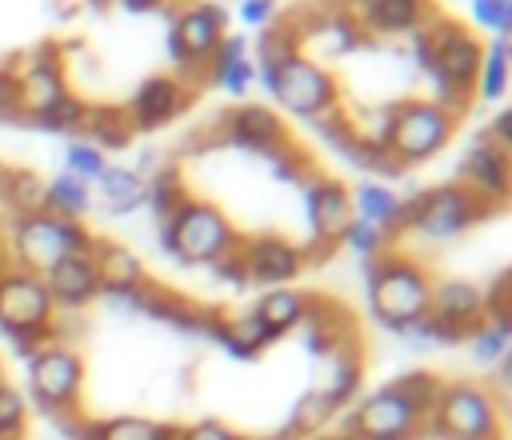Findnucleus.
Returning <instances> with one entry per match:
<instances>
[{"mask_svg":"<svg viewBox=\"0 0 512 440\" xmlns=\"http://www.w3.org/2000/svg\"><path fill=\"white\" fill-rule=\"evenodd\" d=\"M472 352H476V360H480V364L504 360V352H508V324H488V328H476Z\"/></svg>","mask_w":512,"mask_h":440,"instance_id":"nucleus-35","label":"nucleus"},{"mask_svg":"<svg viewBox=\"0 0 512 440\" xmlns=\"http://www.w3.org/2000/svg\"><path fill=\"white\" fill-rule=\"evenodd\" d=\"M492 136H496V140H492L496 148H504V144H508V112H500V116L492 120Z\"/></svg>","mask_w":512,"mask_h":440,"instance_id":"nucleus-43","label":"nucleus"},{"mask_svg":"<svg viewBox=\"0 0 512 440\" xmlns=\"http://www.w3.org/2000/svg\"><path fill=\"white\" fill-rule=\"evenodd\" d=\"M228 132L240 140V144H252V148H276L284 128L276 120L272 108H260V104H240L228 120Z\"/></svg>","mask_w":512,"mask_h":440,"instance_id":"nucleus-23","label":"nucleus"},{"mask_svg":"<svg viewBox=\"0 0 512 440\" xmlns=\"http://www.w3.org/2000/svg\"><path fill=\"white\" fill-rule=\"evenodd\" d=\"M24 428H28L24 396L8 380H0V440H24Z\"/></svg>","mask_w":512,"mask_h":440,"instance_id":"nucleus-30","label":"nucleus"},{"mask_svg":"<svg viewBox=\"0 0 512 440\" xmlns=\"http://www.w3.org/2000/svg\"><path fill=\"white\" fill-rule=\"evenodd\" d=\"M476 88L484 100H500L504 88H508V36H496L480 60V72H476Z\"/></svg>","mask_w":512,"mask_h":440,"instance_id":"nucleus-29","label":"nucleus"},{"mask_svg":"<svg viewBox=\"0 0 512 440\" xmlns=\"http://www.w3.org/2000/svg\"><path fill=\"white\" fill-rule=\"evenodd\" d=\"M144 196L156 204V212H160V216H168V212H172V208L184 200L180 180H176V172H172V168H164V172H160L152 184H144Z\"/></svg>","mask_w":512,"mask_h":440,"instance_id":"nucleus-34","label":"nucleus"},{"mask_svg":"<svg viewBox=\"0 0 512 440\" xmlns=\"http://www.w3.org/2000/svg\"><path fill=\"white\" fill-rule=\"evenodd\" d=\"M264 84L296 116L316 120V116L336 108V80L320 64H312L296 52H288L280 60H264Z\"/></svg>","mask_w":512,"mask_h":440,"instance_id":"nucleus-5","label":"nucleus"},{"mask_svg":"<svg viewBox=\"0 0 512 440\" xmlns=\"http://www.w3.org/2000/svg\"><path fill=\"white\" fill-rule=\"evenodd\" d=\"M96 180H100V192L108 200V212H132L144 200V180L132 168H104Z\"/></svg>","mask_w":512,"mask_h":440,"instance_id":"nucleus-27","label":"nucleus"},{"mask_svg":"<svg viewBox=\"0 0 512 440\" xmlns=\"http://www.w3.org/2000/svg\"><path fill=\"white\" fill-rule=\"evenodd\" d=\"M308 220H312V232L332 240V236H344V228L352 224V196L344 184L336 180H320L308 188Z\"/></svg>","mask_w":512,"mask_h":440,"instance_id":"nucleus-16","label":"nucleus"},{"mask_svg":"<svg viewBox=\"0 0 512 440\" xmlns=\"http://www.w3.org/2000/svg\"><path fill=\"white\" fill-rule=\"evenodd\" d=\"M28 380L44 412H72L84 388V360L68 344H40L28 356Z\"/></svg>","mask_w":512,"mask_h":440,"instance_id":"nucleus-8","label":"nucleus"},{"mask_svg":"<svg viewBox=\"0 0 512 440\" xmlns=\"http://www.w3.org/2000/svg\"><path fill=\"white\" fill-rule=\"evenodd\" d=\"M4 196L20 208V216L44 208V184H40L32 172H12V176H4Z\"/></svg>","mask_w":512,"mask_h":440,"instance_id":"nucleus-31","label":"nucleus"},{"mask_svg":"<svg viewBox=\"0 0 512 440\" xmlns=\"http://www.w3.org/2000/svg\"><path fill=\"white\" fill-rule=\"evenodd\" d=\"M420 416H424V408L408 392L388 384V388H380L356 404L348 428L356 440H408L416 432Z\"/></svg>","mask_w":512,"mask_h":440,"instance_id":"nucleus-11","label":"nucleus"},{"mask_svg":"<svg viewBox=\"0 0 512 440\" xmlns=\"http://www.w3.org/2000/svg\"><path fill=\"white\" fill-rule=\"evenodd\" d=\"M452 132V112L440 108L436 100H412L388 112V128H384V152H392L396 160H428L432 152H440L448 144Z\"/></svg>","mask_w":512,"mask_h":440,"instance_id":"nucleus-6","label":"nucleus"},{"mask_svg":"<svg viewBox=\"0 0 512 440\" xmlns=\"http://www.w3.org/2000/svg\"><path fill=\"white\" fill-rule=\"evenodd\" d=\"M176 108H180V84L172 76H152L132 96V124L136 128H156V124L172 120Z\"/></svg>","mask_w":512,"mask_h":440,"instance_id":"nucleus-18","label":"nucleus"},{"mask_svg":"<svg viewBox=\"0 0 512 440\" xmlns=\"http://www.w3.org/2000/svg\"><path fill=\"white\" fill-rule=\"evenodd\" d=\"M80 252H92V240L76 220H60L40 208L12 224V256H16V268H24V272L44 276L48 268H56L60 260L80 256Z\"/></svg>","mask_w":512,"mask_h":440,"instance_id":"nucleus-3","label":"nucleus"},{"mask_svg":"<svg viewBox=\"0 0 512 440\" xmlns=\"http://www.w3.org/2000/svg\"><path fill=\"white\" fill-rule=\"evenodd\" d=\"M428 44H432V64H428V72L436 76V84H440V92H444L440 108H448V112L456 116L460 104H464V96H468V88L476 84V72H480L484 52H480V44H476L468 32H460L456 24L432 28V32H428Z\"/></svg>","mask_w":512,"mask_h":440,"instance_id":"nucleus-7","label":"nucleus"},{"mask_svg":"<svg viewBox=\"0 0 512 440\" xmlns=\"http://www.w3.org/2000/svg\"><path fill=\"white\" fill-rule=\"evenodd\" d=\"M160 244L168 256L184 264H216L236 248V228L228 216L200 200H180L160 228Z\"/></svg>","mask_w":512,"mask_h":440,"instance_id":"nucleus-2","label":"nucleus"},{"mask_svg":"<svg viewBox=\"0 0 512 440\" xmlns=\"http://www.w3.org/2000/svg\"><path fill=\"white\" fill-rule=\"evenodd\" d=\"M216 336H220V344L232 352V356H240V360H248V356H256L264 344H272L276 336L256 320V312H248V316H236V320H228L224 328H216Z\"/></svg>","mask_w":512,"mask_h":440,"instance_id":"nucleus-26","label":"nucleus"},{"mask_svg":"<svg viewBox=\"0 0 512 440\" xmlns=\"http://www.w3.org/2000/svg\"><path fill=\"white\" fill-rule=\"evenodd\" d=\"M40 280H44L52 304H64V308H80V304H88V300L100 292V276H96L92 252H80V256L60 260V264L48 268Z\"/></svg>","mask_w":512,"mask_h":440,"instance_id":"nucleus-14","label":"nucleus"},{"mask_svg":"<svg viewBox=\"0 0 512 440\" xmlns=\"http://www.w3.org/2000/svg\"><path fill=\"white\" fill-rule=\"evenodd\" d=\"M52 296L36 272L24 268H0V328L12 336L20 356H32L52 324Z\"/></svg>","mask_w":512,"mask_h":440,"instance_id":"nucleus-4","label":"nucleus"},{"mask_svg":"<svg viewBox=\"0 0 512 440\" xmlns=\"http://www.w3.org/2000/svg\"><path fill=\"white\" fill-rule=\"evenodd\" d=\"M432 320H440L444 328H452L456 336H464L480 316H484V292L464 284V280H440L432 284Z\"/></svg>","mask_w":512,"mask_h":440,"instance_id":"nucleus-15","label":"nucleus"},{"mask_svg":"<svg viewBox=\"0 0 512 440\" xmlns=\"http://www.w3.org/2000/svg\"><path fill=\"white\" fill-rule=\"evenodd\" d=\"M88 208V188H84V180H76V176H56L48 188H44V212H52V216H60V220H76L80 212Z\"/></svg>","mask_w":512,"mask_h":440,"instance_id":"nucleus-28","label":"nucleus"},{"mask_svg":"<svg viewBox=\"0 0 512 440\" xmlns=\"http://www.w3.org/2000/svg\"><path fill=\"white\" fill-rule=\"evenodd\" d=\"M480 212H484V200L472 188H464V184H444V188L424 192L416 204H404V216L428 240H452V236H460Z\"/></svg>","mask_w":512,"mask_h":440,"instance_id":"nucleus-10","label":"nucleus"},{"mask_svg":"<svg viewBox=\"0 0 512 440\" xmlns=\"http://www.w3.org/2000/svg\"><path fill=\"white\" fill-rule=\"evenodd\" d=\"M220 40H224V12L216 4H192L188 12H180V20L168 32V56L176 64L212 60Z\"/></svg>","mask_w":512,"mask_h":440,"instance_id":"nucleus-12","label":"nucleus"},{"mask_svg":"<svg viewBox=\"0 0 512 440\" xmlns=\"http://www.w3.org/2000/svg\"><path fill=\"white\" fill-rule=\"evenodd\" d=\"M356 16L372 32H408L424 16V0H356Z\"/></svg>","mask_w":512,"mask_h":440,"instance_id":"nucleus-22","label":"nucleus"},{"mask_svg":"<svg viewBox=\"0 0 512 440\" xmlns=\"http://www.w3.org/2000/svg\"><path fill=\"white\" fill-rule=\"evenodd\" d=\"M432 416H436V428L448 440H496V428H500L496 400L476 384L440 388V396L432 404Z\"/></svg>","mask_w":512,"mask_h":440,"instance_id":"nucleus-9","label":"nucleus"},{"mask_svg":"<svg viewBox=\"0 0 512 440\" xmlns=\"http://www.w3.org/2000/svg\"><path fill=\"white\" fill-rule=\"evenodd\" d=\"M332 408H336V404H332L324 392H308V396L300 400V408H296V420H292V424H296V428H320V424L332 416Z\"/></svg>","mask_w":512,"mask_h":440,"instance_id":"nucleus-39","label":"nucleus"},{"mask_svg":"<svg viewBox=\"0 0 512 440\" xmlns=\"http://www.w3.org/2000/svg\"><path fill=\"white\" fill-rule=\"evenodd\" d=\"M464 180L472 184V192H476L480 200H488V196H504V188H508L504 148H496L492 140H480V144L464 156Z\"/></svg>","mask_w":512,"mask_h":440,"instance_id":"nucleus-19","label":"nucleus"},{"mask_svg":"<svg viewBox=\"0 0 512 440\" xmlns=\"http://www.w3.org/2000/svg\"><path fill=\"white\" fill-rule=\"evenodd\" d=\"M120 4H124V8H132V12H140V8H152L156 0H120Z\"/></svg>","mask_w":512,"mask_h":440,"instance_id":"nucleus-44","label":"nucleus"},{"mask_svg":"<svg viewBox=\"0 0 512 440\" xmlns=\"http://www.w3.org/2000/svg\"><path fill=\"white\" fill-rule=\"evenodd\" d=\"M212 76L220 80V88H228L232 96H240L252 84V64H248V44L240 36H228L216 44L212 52Z\"/></svg>","mask_w":512,"mask_h":440,"instance_id":"nucleus-25","label":"nucleus"},{"mask_svg":"<svg viewBox=\"0 0 512 440\" xmlns=\"http://www.w3.org/2000/svg\"><path fill=\"white\" fill-rule=\"evenodd\" d=\"M352 196V216L356 220H364V224H372V228H396L400 220H404V200L396 196V192H388L384 184H372V180H364V184H356V192H348Z\"/></svg>","mask_w":512,"mask_h":440,"instance_id":"nucleus-20","label":"nucleus"},{"mask_svg":"<svg viewBox=\"0 0 512 440\" xmlns=\"http://www.w3.org/2000/svg\"><path fill=\"white\" fill-rule=\"evenodd\" d=\"M256 320L280 340L288 328H296V324H304L308 320V296H300V292H292V288H272V292H264L260 300H256Z\"/></svg>","mask_w":512,"mask_h":440,"instance_id":"nucleus-21","label":"nucleus"},{"mask_svg":"<svg viewBox=\"0 0 512 440\" xmlns=\"http://www.w3.org/2000/svg\"><path fill=\"white\" fill-rule=\"evenodd\" d=\"M344 240H348V248L352 252H360V256H376L380 252V244H384V236H380V228H372V224H364V220H356L352 216V224L344 228Z\"/></svg>","mask_w":512,"mask_h":440,"instance_id":"nucleus-38","label":"nucleus"},{"mask_svg":"<svg viewBox=\"0 0 512 440\" xmlns=\"http://www.w3.org/2000/svg\"><path fill=\"white\" fill-rule=\"evenodd\" d=\"M472 12L484 28H492L496 36H508L512 28V0H472Z\"/></svg>","mask_w":512,"mask_h":440,"instance_id":"nucleus-36","label":"nucleus"},{"mask_svg":"<svg viewBox=\"0 0 512 440\" xmlns=\"http://www.w3.org/2000/svg\"><path fill=\"white\" fill-rule=\"evenodd\" d=\"M32 120L44 124V128H72V124H84V108H80L68 92H60V96H52L48 104L32 108Z\"/></svg>","mask_w":512,"mask_h":440,"instance_id":"nucleus-32","label":"nucleus"},{"mask_svg":"<svg viewBox=\"0 0 512 440\" xmlns=\"http://www.w3.org/2000/svg\"><path fill=\"white\" fill-rule=\"evenodd\" d=\"M368 304H372V316L400 332L416 320L428 316L432 308V276L412 264V260H400V256H388V260H368Z\"/></svg>","mask_w":512,"mask_h":440,"instance_id":"nucleus-1","label":"nucleus"},{"mask_svg":"<svg viewBox=\"0 0 512 440\" xmlns=\"http://www.w3.org/2000/svg\"><path fill=\"white\" fill-rule=\"evenodd\" d=\"M64 160H68V176H76V180H96L108 168L100 148H88V144H68Z\"/></svg>","mask_w":512,"mask_h":440,"instance_id":"nucleus-33","label":"nucleus"},{"mask_svg":"<svg viewBox=\"0 0 512 440\" xmlns=\"http://www.w3.org/2000/svg\"><path fill=\"white\" fill-rule=\"evenodd\" d=\"M240 268H244V280L276 288L300 272V248H292L288 240H276V236H260L240 248Z\"/></svg>","mask_w":512,"mask_h":440,"instance_id":"nucleus-13","label":"nucleus"},{"mask_svg":"<svg viewBox=\"0 0 512 440\" xmlns=\"http://www.w3.org/2000/svg\"><path fill=\"white\" fill-rule=\"evenodd\" d=\"M176 440H248V436H240L236 428H228L220 420H200V424L176 432Z\"/></svg>","mask_w":512,"mask_h":440,"instance_id":"nucleus-40","label":"nucleus"},{"mask_svg":"<svg viewBox=\"0 0 512 440\" xmlns=\"http://www.w3.org/2000/svg\"><path fill=\"white\" fill-rule=\"evenodd\" d=\"M84 440H176V428L148 416H112V420H92Z\"/></svg>","mask_w":512,"mask_h":440,"instance_id":"nucleus-24","label":"nucleus"},{"mask_svg":"<svg viewBox=\"0 0 512 440\" xmlns=\"http://www.w3.org/2000/svg\"><path fill=\"white\" fill-rule=\"evenodd\" d=\"M92 264L100 276L104 292H132L144 284V264L136 252L120 248V244H92Z\"/></svg>","mask_w":512,"mask_h":440,"instance_id":"nucleus-17","label":"nucleus"},{"mask_svg":"<svg viewBox=\"0 0 512 440\" xmlns=\"http://www.w3.org/2000/svg\"><path fill=\"white\" fill-rule=\"evenodd\" d=\"M20 104V80L16 76H0V116L12 112Z\"/></svg>","mask_w":512,"mask_h":440,"instance_id":"nucleus-42","label":"nucleus"},{"mask_svg":"<svg viewBox=\"0 0 512 440\" xmlns=\"http://www.w3.org/2000/svg\"><path fill=\"white\" fill-rule=\"evenodd\" d=\"M88 128L100 136V144H112V148H120V144H124V136H128L124 116H120V112H112V108L92 112V116H88Z\"/></svg>","mask_w":512,"mask_h":440,"instance_id":"nucleus-37","label":"nucleus"},{"mask_svg":"<svg viewBox=\"0 0 512 440\" xmlns=\"http://www.w3.org/2000/svg\"><path fill=\"white\" fill-rule=\"evenodd\" d=\"M240 20L252 24V28L268 24V20H272V0H244V4H240Z\"/></svg>","mask_w":512,"mask_h":440,"instance_id":"nucleus-41","label":"nucleus"}]
</instances>
